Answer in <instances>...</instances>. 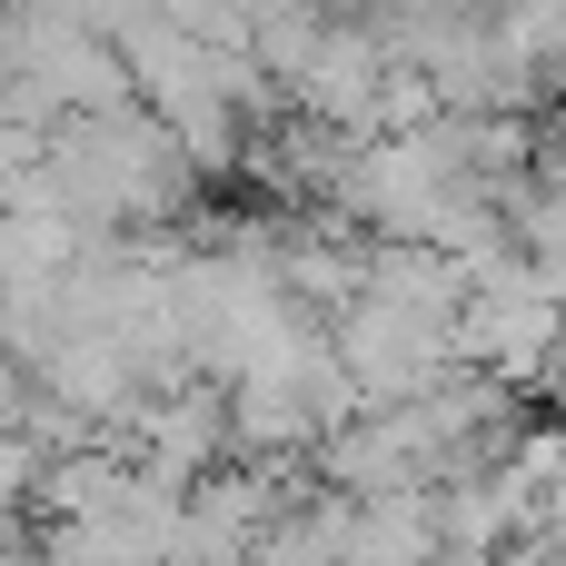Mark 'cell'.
<instances>
[{
	"label": "cell",
	"mask_w": 566,
	"mask_h": 566,
	"mask_svg": "<svg viewBox=\"0 0 566 566\" xmlns=\"http://www.w3.org/2000/svg\"><path fill=\"white\" fill-rule=\"evenodd\" d=\"M338 566H438V507H428V488H408V497H368V507L348 517Z\"/></svg>",
	"instance_id": "1"
}]
</instances>
